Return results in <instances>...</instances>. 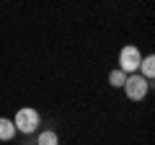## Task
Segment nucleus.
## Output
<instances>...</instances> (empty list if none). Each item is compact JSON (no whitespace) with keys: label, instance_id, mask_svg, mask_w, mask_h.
Wrapping results in <instances>:
<instances>
[{"label":"nucleus","instance_id":"f257e3e1","mask_svg":"<svg viewBox=\"0 0 155 145\" xmlns=\"http://www.w3.org/2000/svg\"><path fill=\"white\" fill-rule=\"evenodd\" d=\"M147 80L142 78V75H132V78H127L124 80V91H127V96L132 101H140V99H145V93H147Z\"/></svg>","mask_w":155,"mask_h":145},{"label":"nucleus","instance_id":"f03ea898","mask_svg":"<svg viewBox=\"0 0 155 145\" xmlns=\"http://www.w3.org/2000/svg\"><path fill=\"white\" fill-rule=\"evenodd\" d=\"M36 124H39L36 109H21V112L16 114V124H13V127L21 130V132H34V130H36Z\"/></svg>","mask_w":155,"mask_h":145},{"label":"nucleus","instance_id":"7ed1b4c3","mask_svg":"<svg viewBox=\"0 0 155 145\" xmlns=\"http://www.w3.org/2000/svg\"><path fill=\"white\" fill-rule=\"evenodd\" d=\"M119 62H122V72H134V70H140V62H142L140 49H137V47H124L122 55H119Z\"/></svg>","mask_w":155,"mask_h":145},{"label":"nucleus","instance_id":"20e7f679","mask_svg":"<svg viewBox=\"0 0 155 145\" xmlns=\"http://www.w3.org/2000/svg\"><path fill=\"white\" fill-rule=\"evenodd\" d=\"M16 135V127H13L11 119H3L0 117V140H11Z\"/></svg>","mask_w":155,"mask_h":145},{"label":"nucleus","instance_id":"39448f33","mask_svg":"<svg viewBox=\"0 0 155 145\" xmlns=\"http://www.w3.org/2000/svg\"><path fill=\"white\" fill-rule=\"evenodd\" d=\"M140 65H142V72H145L142 78H145V80H150V78H153V72H155V57H153V55L142 57V62H140Z\"/></svg>","mask_w":155,"mask_h":145},{"label":"nucleus","instance_id":"423d86ee","mask_svg":"<svg viewBox=\"0 0 155 145\" xmlns=\"http://www.w3.org/2000/svg\"><path fill=\"white\" fill-rule=\"evenodd\" d=\"M36 145H60V140H57L54 132H41L36 140Z\"/></svg>","mask_w":155,"mask_h":145},{"label":"nucleus","instance_id":"0eeeda50","mask_svg":"<svg viewBox=\"0 0 155 145\" xmlns=\"http://www.w3.org/2000/svg\"><path fill=\"white\" fill-rule=\"evenodd\" d=\"M109 80H111V86H124V80H127V72H122V70H114L109 75Z\"/></svg>","mask_w":155,"mask_h":145}]
</instances>
